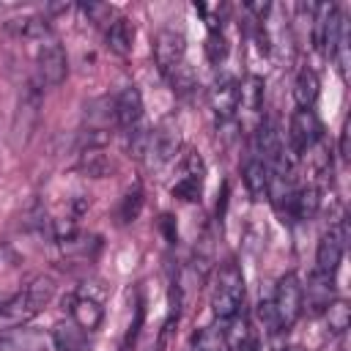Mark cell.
I'll list each match as a JSON object with an SVG mask.
<instances>
[{
	"instance_id": "8",
	"label": "cell",
	"mask_w": 351,
	"mask_h": 351,
	"mask_svg": "<svg viewBox=\"0 0 351 351\" xmlns=\"http://www.w3.org/2000/svg\"><path fill=\"white\" fill-rule=\"evenodd\" d=\"M288 140H291V154L302 156L304 151H310L315 143L324 140V126L318 121V115L313 110H296L291 115V126H288Z\"/></svg>"
},
{
	"instance_id": "29",
	"label": "cell",
	"mask_w": 351,
	"mask_h": 351,
	"mask_svg": "<svg viewBox=\"0 0 351 351\" xmlns=\"http://www.w3.org/2000/svg\"><path fill=\"white\" fill-rule=\"evenodd\" d=\"M82 11L90 16V22L93 25H99V27H110L112 22H115V11L110 8V5H101V3H88V5H82Z\"/></svg>"
},
{
	"instance_id": "19",
	"label": "cell",
	"mask_w": 351,
	"mask_h": 351,
	"mask_svg": "<svg viewBox=\"0 0 351 351\" xmlns=\"http://www.w3.org/2000/svg\"><path fill=\"white\" fill-rule=\"evenodd\" d=\"M318 88H321L318 74L313 69H307V66L299 69V74L293 80V99H296L299 110H313V104L318 99Z\"/></svg>"
},
{
	"instance_id": "27",
	"label": "cell",
	"mask_w": 351,
	"mask_h": 351,
	"mask_svg": "<svg viewBox=\"0 0 351 351\" xmlns=\"http://www.w3.org/2000/svg\"><path fill=\"white\" fill-rule=\"evenodd\" d=\"M140 208H143V189H140V184H134V186L123 195V200H121V208H118L121 222H134L137 214H140Z\"/></svg>"
},
{
	"instance_id": "5",
	"label": "cell",
	"mask_w": 351,
	"mask_h": 351,
	"mask_svg": "<svg viewBox=\"0 0 351 351\" xmlns=\"http://www.w3.org/2000/svg\"><path fill=\"white\" fill-rule=\"evenodd\" d=\"M181 145H184V137H181V126L176 123V118H165L154 134H151V148H148V165L154 170L176 162V156L181 154Z\"/></svg>"
},
{
	"instance_id": "3",
	"label": "cell",
	"mask_w": 351,
	"mask_h": 351,
	"mask_svg": "<svg viewBox=\"0 0 351 351\" xmlns=\"http://www.w3.org/2000/svg\"><path fill=\"white\" fill-rule=\"evenodd\" d=\"M302 291H304V285L299 282V277H296L293 271H288V274H282V277L277 280L274 293H271L269 299H271V307H274L280 332H288V329L299 321V315H302V310H304V304H302Z\"/></svg>"
},
{
	"instance_id": "6",
	"label": "cell",
	"mask_w": 351,
	"mask_h": 351,
	"mask_svg": "<svg viewBox=\"0 0 351 351\" xmlns=\"http://www.w3.org/2000/svg\"><path fill=\"white\" fill-rule=\"evenodd\" d=\"M203 181H206V162H203V156L197 151H189L178 165V178L170 186V192L178 200L195 203L203 195Z\"/></svg>"
},
{
	"instance_id": "10",
	"label": "cell",
	"mask_w": 351,
	"mask_h": 351,
	"mask_svg": "<svg viewBox=\"0 0 351 351\" xmlns=\"http://www.w3.org/2000/svg\"><path fill=\"white\" fill-rule=\"evenodd\" d=\"M38 77L47 85H60L69 77V58L58 41H44L38 47Z\"/></svg>"
},
{
	"instance_id": "11",
	"label": "cell",
	"mask_w": 351,
	"mask_h": 351,
	"mask_svg": "<svg viewBox=\"0 0 351 351\" xmlns=\"http://www.w3.org/2000/svg\"><path fill=\"white\" fill-rule=\"evenodd\" d=\"M208 101H211V110L219 121H230L233 112L239 110V82L230 74L217 77L211 90H208Z\"/></svg>"
},
{
	"instance_id": "20",
	"label": "cell",
	"mask_w": 351,
	"mask_h": 351,
	"mask_svg": "<svg viewBox=\"0 0 351 351\" xmlns=\"http://www.w3.org/2000/svg\"><path fill=\"white\" fill-rule=\"evenodd\" d=\"M241 176H244V186H247L250 197H252V200H263L266 192H269V173H266V165H263L258 156H252V159H247Z\"/></svg>"
},
{
	"instance_id": "7",
	"label": "cell",
	"mask_w": 351,
	"mask_h": 351,
	"mask_svg": "<svg viewBox=\"0 0 351 351\" xmlns=\"http://www.w3.org/2000/svg\"><path fill=\"white\" fill-rule=\"evenodd\" d=\"M346 222L337 219L329 225V230H324L321 241H318V250H315V271L318 274H326V277H335L340 261H343V252H346Z\"/></svg>"
},
{
	"instance_id": "23",
	"label": "cell",
	"mask_w": 351,
	"mask_h": 351,
	"mask_svg": "<svg viewBox=\"0 0 351 351\" xmlns=\"http://www.w3.org/2000/svg\"><path fill=\"white\" fill-rule=\"evenodd\" d=\"M189 351H230L228 337H225V329H219V326H203L192 337Z\"/></svg>"
},
{
	"instance_id": "16",
	"label": "cell",
	"mask_w": 351,
	"mask_h": 351,
	"mask_svg": "<svg viewBox=\"0 0 351 351\" xmlns=\"http://www.w3.org/2000/svg\"><path fill=\"white\" fill-rule=\"evenodd\" d=\"M321 206V189L315 184H302L293 189L291 206H288V217L291 219H313L315 211Z\"/></svg>"
},
{
	"instance_id": "33",
	"label": "cell",
	"mask_w": 351,
	"mask_h": 351,
	"mask_svg": "<svg viewBox=\"0 0 351 351\" xmlns=\"http://www.w3.org/2000/svg\"><path fill=\"white\" fill-rule=\"evenodd\" d=\"M162 230H165V236L170 239V241H176V228H173V217H162Z\"/></svg>"
},
{
	"instance_id": "17",
	"label": "cell",
	"mask_w": 351,
	"mask_h": 351,
	"mask_svg": "<svg viewBox=\"0 0 351 351\" xmlns=\"http://www.w3.org/2000/svg\"><path fill=\"white\" fill-rule=\"evenodd\" d=\"M104 38H107V47L110 52H115L118 58H126L132 52V41H134V27L126 16H115V22L104 30Z\"/></svg>"
},
{
	"instance_id": "34",
	"label": "cell",
	"mask_w": 351,
	"mask_h": 351,
	"mask_svg": "<svg viewBox=\"0 0 351 351\" xmlns=\"http://www.w3.org/2000/svg\"><path fill=\"white\" fill-rule=\"evenodd\" d=\"M280 351H304V348H299V346H288V348H280Z\"/></svg>"
},
{
	"instance_id": "2",
	"label": "cell",
	"mask_w": 351,
	"mask_h": 351,
	"mask_svg": "<svg viewBox=\"0 0 351 351\" xmlns=\"http://www.w3.org/2000/svg\"><path fill=\"white\" fill-rule=\"evenodd\" d=\"M241 302H244V274L233 261H228L219 269L211 291V313L219 321H230L239 315Z\"/></svg>"
},
{
	"instance_id": "4",
	"label": "cell",
	"mask_w": 351,
	"mask_h": 351,
	"mask_svg": "<svg viewBox=\"0 0 351 351\" xmlns=\"http://www.w3.org/2000/svg\"><path fill=\"white\" fill-rule=\"evenodd\" d=\"M343 33H346V25H343L340 8L335 3L313 5V44H315V49L321 55H329L332 58Z\"/></svg>"
},
{
	"instance_id": "14",
	"label": "cell",
	"mask_w": 351,
	"mask_h": 351,
	"mask_svg": "<svg viewBox=\"0 0 351 351\" xmlns=\"http://www.w3.org/2000/svg\"><path fill=\"white\" fill-rule=\"evenodd\" d=\"M112 101H115V121L121 129H129L137 121H143V96L134 85L123 88Z\"/></svg>"
},
{
	"instance_id": "26",
	"label": "cell",
	"mask_w": 351,
	"mask_h": 351,
	"mask_svg": "<svg viewBox=\"0 0 351 351\" xmlns=\"http://www.w3.org/2000/svg\"><path fill=\"white\" fill-rule=\"evenodd\" d=\"M8 27H11L14 33L25 36V38H41V36L49 30L47 19H41V16H22V19H11V22H8Z\"/></svg>"
},
{
	"instance_id": "24",
	"label": "cell",
	"mask_w": 351,
	"mask_h": 351,
	"mask_svg": "<svg viewBox=\"0 0 351 351\" xmlns=\"http://www.w3.org/2000/svg\"><path fill=\"white\" fill-rule=\"evenodd\" d=\"M324 318L329 324V332L343 335L348 329V324H351V310H348V304L343 299H332L326 304V310H324Z\"/></svg>"
},
{
	"instance_id": "18",
	"label": "cell",
	"mask_w": 351,
	"mask_h": 351,
	"mask_svg": "<svg viewBox=\"0 0 351 351\" xmlns=\"http://www.w3.org/2000/svg\"><path fill=\"white\" fill-rule=\"evenodd\" d=\"M49 337H52V346H55L58 351H85V346H88L85 332H82L74 321H60V324H55Z\"/></svg>"
},
{
	"instance_id": "28",
	"label": "cell",
	"mask_w": 351,
	"mask_h": 351,
	"mask_svg": "<svg viewBox=\"0 0 351 351\" xmlns=\"http://www.w3.org/2000/svg\"><path fill=\"white\" fill-rule=\"evenodd\" d=\"M167 80H170V85H173V90H178V93H189L192 88H195V71H192V66L184 60L181 66H176L170 74H167Z\"/></svg>"
},
{
	"instance_id": "22",
	"label": "cell",
	"mask_w": 351,
	"mask_h": 351,
	"mask_svg": "<svg viewBox=\"0 0 351 351\" xmlns=\"http://www.w3.org/2000/svg\"><path fill=\"white\" fill-rule=\"evenodd\" d=\"M151 134H154V132H151V126L145 123V118L126 129V151H129V156H132V159H137V162H140V159H145V156H148Z\"/></svg>"
},
{
	"instance_id": "25",
	"label": "cell",
	"mask_w": 351,
	"mask_h": 351,
	"mask_svg": "<svg viewBox=\"0 0 351 351\" xmlns=\"http://www.w3.org/2000/svg\"><path fill=\"white\" fill-rule=\"evenodd\" d=\"M80 170L88 173L90 178H104V176L112 170V162H110L107 154H101L99 148H90V151L82 154V159H80Z\"/></svg>"
},
{
	"instance_id": "21",
	"label": "cell",
	"mask_w": 351,
	"mask_h": 351,
	"mask_svg": "<svg viewBox=\"0 0 351 351\" xmlns=\"http://www.w3.org/2000/svg\"><path fill=\"white\" fill-rule=\"evenodd\" d=\"M239 107L247 112H261L263 107V77L250 74L239 85Z\"/></svg>"
},
{
	"instance_id": "9",
	"label": "cell",
	"mask_w": 351,
	"mask_h": 351,
	"mask_svg": "<svg viewBox=\"0 0 351 351\" xmlns=\"http://www.w3.org/2000/svg\"><path fill=\"white\" fill-rule=\"evenodd\" d=\"M184 60H186V38H184V33L176 30V27L159 30L156 38H154V63H156V69L167 77Z\"/></svg>"
},
{
	"instance_id": "15",
	"label": "cell",
	"mask_w": 351,
	"mask_h": 351,
	"mask_svg": "<svg viewBox=\"0 0 351 351\" xmlns=\"http://www.w3.org/2000/svg\"><path fill=\"white\" fill-rule=\"evenodd\" d=\"M69 313H71V321L82 329V332H93L99 329L101 324V304L90 296H69Z\"/></svg>"
},
{
	"instance_id": "1",
	"label": "cell",
	"mask_w": 351,
	"mask_h": 351,
	"mask_svg": "<svg viewBox=\"0 0 351 351\" xmlns=\"http://www.w3.org/2000/svg\"><path fill=\"white\" fill-rule=\"evenodd\" d=\"M52 296H55V280L38 274L22 291H16L0 304V321L5 326H22L30 318H36L52 302Z\"/></svg>"
},
{
	"instance_id": "13",
	"label": "cell",
	"mask_w": 351,
	"mask_h": 351,
	"mask_svg": "<svg viewBox=\"0 0 351 351\" xmlns=\"http://www.w3.org/2000/svg\"><path fill=\"white\" fill-rule=\"evenodd\" d=\"M332 299H335V277L313 271V277L307 282V291H302V304H307V310L313 315H318V313L326 310V304Z\"/></svg>"
},
{
	"instance_id": "32",
	"label": "cell",
	"mask_w": 351,
	"mask_h": 351,
	"mask_svg": "<svg viewBox=\"0 0 351 351\" xmlns=\"http://www.w3.org/2000/svg\"><path fill=\"white\" fill-rule=\"evenodd\" d=\"M348 154H351V151H348V123H346L343 132H340V156L348 159Z\"/></svg>"
},
{
	"instance_id": "30",
	"label": "cell",
	"mask_w": 351,
	"mask_h": 351,
	"mask_svg": "<svg viewBox=\"0 0 351 351\" xmlns=\"http://www.w3.org/2000/svg\"><path fill=\"white\" fill-rule=\"evenodd\" d=\"M206 52H208V60H211V63H222V60H225V55H228V41H225L222 30H208Z\"/></svg>"
},
{
	"instance_id": "12",
	"label": "cell",
	"mask_w": 351,
	"mask_h": 351,
	"mask_svg": "<svg viewBox=\"0 0 351 351\" xmlns=\"http://www.w3.org/2000/svg\"><path fill=\"white\" fill-rule=\"evenodd\" d=\"M0 351H47V337L30 326L0 329Z\"/></svg>"
},
{
	"instance_id": "31",
	"label": "cell",
	"mask_w": 351,
	"mask_h": 351,
	"mask_svg": "<svg viewBox=\"0 0 351 351\" xmlns=\"http://www.w3.org/2000/svg\"><path fill=\"white\" fill-rule=\"evenodd\" d=\"M258 318H261V324H263V329H266L269 335H277V332H280V324H277L271 299H263V302L258 304Z\"/></svg>"
}]
</instances>
